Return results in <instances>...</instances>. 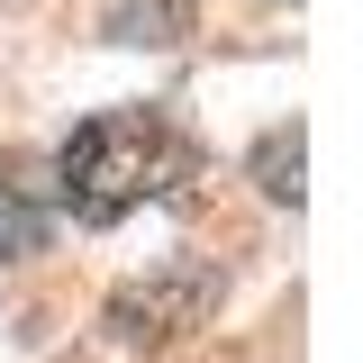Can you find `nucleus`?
I'll use <instances>...</instances> for the list:
<instances>
[{
    "label": "nucleus",
    "mask_w": 363,
    "mask_h": 363,
    "mask_svg": "<svg viewBox=\"0 0 363 363\" xmlns=\"http://www.w3.org/2000/svg\"><path fill=\"white\" fill-rule=\"evenodd\" d=\"M191 136L164 118V109H100L82 128L64 136V155H55V182H64V209L82 227H109L145 209V200H164L191 182Z\"/></svg>",
    "instance_id": "obj_1"
},
{
    "label": "nucleus",
    "mask_w": 363,
    "mask_h": 363,
    "mask_svg": "<svg viewBox=\"0 0 363 363\" xmlns=\"http://www.w3.org/2000/svg\"><path fill=\"white\" fill-rule=\"evenodd\" d=\"M109 37L118 45H173V37H191V0H118Z\"/></svg>",
    "instance_id": "obj_2"
},
{
    "label": "nucleus",
    "mask_w": 363,
    "mask_h": 363,
    "mask_svg": "<svg viewBox=\"0 0 363 363\" xmlns=\"http://www.w3.org/2000/svg\"><path fill=\"white\" fill-rule=\"evenodd\" d=\"M37 236H45V218L28 209V191H18L9 173H0V255H28Z\"/></svg>",
    "instance_id": "obj_3"
},
{
    "label": "nucleus",
    "mask_w": 363,
    "mask_h": 363,
    "mask_svg": "<svg viewBox=\"0 0 363 363\" xmlns=\"http://www.w3.org/2000/svg\"><path fill=\"white\" fill-rule=\"evenodd\" d=\"M264 191L272 200H300V128H272L264 136Z\"/></svg>",
    "instance_id": "obj_4"
}]
</instances>
